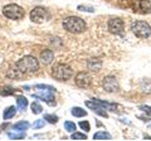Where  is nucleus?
Returning a JSON list of instances; mask_svg holds the SVG:
<instances>
[{
  "instance_id": "obj_1",
  "label": "nucleus",
  "mask_w": 151,
  "mask_h": 141,
  "mask_svg": "<svg viewBox=\"0 0 151 141\" xmlns=\"http://www.w3.org/2000/svg\"><path fill=\"white\" fill-rule=\"evenodd\" d=\"M63 28L69 33L79 34V33H83L87 29V24L83 19L78 17H69L63 20Z\"/></svg>"
},
{
  "instance_id": "obj_2",
  "label": "nucleus",
  "mask_w": 151,
  "mask_h": 141,
  "mask_svg": "<svg viewBox=\"0 0 151 141\" xmlns=\"http://www.w3.org/2000/svg\"><path fill=\"white\" fill-rule=\"evenodd\" d=\"M17 68L20 73H34L39 69L38 59L33 55H25L17 62Z\"/></svg>"
},
{
  "instance_id": "obj_3",
  "label": "nucleus",
  "mask_w": 151,
  "mask_h": 141,
  "mask_svg": "<svg viewBox=\"0 0 151 141\" xmlns=\"http://www.w3.org/2000/svg\"><path fill=\"white\" fill-rule=\"evenodd\" d=\"M73 76V69L67 64L58 63L52 68V77L57 81H68Z\"/></svg>"
},
{
  "instance_id": "obj_4",
  "label": "nucleus",
  "mask_w": 151,
  "mask_h": 141,
  "mask_svg": "<svg viewBox=\"0 0 151 141\" xmlns=\"http://www.w3.org/2000/svg\"><path fill=\"white\" fill-rule=\"evenodd\" d=\"M37 90H39V93L33 95V97L39 98V100L47 102L48 105H54V88L48 84H37L35 86Z\"/></svg>"
},
{
  "instance_id": "obj_5",
  "label": "nucleus",
  "mask_w": 151,
  "mask_h": 141,
  "mask_svg": "<svg viewBox=\"0 0 151 141\" xmlns=\"http://www.w3.org/2000/svg\"><path fill=\"white\" fill-rule=\"evenodd\" d=\"M3 14L8 18V19L20 20L24 18L25 12L22 6L17 5V4H8V5H5L3 8Z\"/></svg>"
},
{
  "instance_id": "obj_6",
  "label": "nucleus",
  "mask_w": 151,
  "mask_h": 141,
  "mask_svg": "<svg viewBox=\"0 0 151 141\" xmlns=\"http://www.w3.org/2000/svg\"><path fill=\"white\" fill-rule=\"evenodd\" d=\"M131 29H132V33L137 38H141V39H146L151 35V27L146 22H142V20L134 22L131 25Z\"/></svg>"
},
{
  "instance_id": "obj_7",
  "label": "nucleus",
  "mask_w": 151,
  "mask_h": 141,
  "mask_svg": "<svg viewBox=\"0 0 151 141\" xmlns=\"http://www.w3.org/2000/svg\"><path fill=\"white\" fill-rule=\"evenodd\" d=\"M48 19H49V13L43 6H35L30 12V20L33 23L40 24V23H44L45 20H48Z\"/></svg>"
},
{
  "instance_id": "obj_8",
  "label": "nucleus",
  "mask_w": 151,
  "mask_h": 141,
  "mask_svg": "<svg viewBox=\"0 0 151 141\" xmlns=\"http://www.w3.org/2000/svg\"><path fill=\"white\" fill-rule=\"evenodd\" d=\"M108 30H110L112 34L121 35L125 30V25H124L122 19H120V18H113V19L108 20Z\"/></svg>"
},
{
  "instance_id": "obj_9",
  "label": "nucleus",
  "mask_w": 151,
  "mask_h": 141,
  "mask_svg": "<svg viewBox=\"0 0 151 141\" xmlns=\"http://www.w3.org/2000/svg\"><path fill=\"white\" fill-rule=\"evenodd\" d=\"M102 86L107 92H116V91H119V88H120L119 82H117L116 77H113V76H106L103 78Z\"/></svg>"
},
{
  "instance_id": "obj_10",
  "label": "nucleus",
  "mask_w": 151,
  "mask_h": 141,
  "mask_svg": "<svg viewBox=\"0 0 151 141\" xmlns=\"http://www.w3.org/2000/svg\"><path fill=\"white\" fill-rule=\"evenodd\" d=\"M76 84L81 88H87L89 84H91V77L89 74L86 72H79L77 76H76Z\"/></svg>"
},
{
  "instance_id": "obj_11",
  "label": "nucleus",
  "mask_w": 151,
  "mask_h": 141,
  "mask_svg": "<svg viewBox=\"0 0 151 141\" xmlns=\"http://www.w3.org/2000/svg\"><path fill=\"white\" fill-rule=\"evenodd\" d=\"M54 59V53L53 50L50 49H44L43 52L40 53V60L43 62L44 64H50L52 62H53Z\"/></svg>"
},
{
  "instance_id": "obj_12",
  "label": "nucleus",
  "mask_w": 151,
  "mask_h": 141,
  "mask_svg": "<svg viewBox=\"0 0 151 141\" xmlns=\"http://www.w3.org/2000/svg\"><path fill=\"white\" fill-rule=\"evenodd\" d=\"M86 106L87 107H89L93 112H96V114H98V115H101L102 117H108V115H107V112L106 111H103V109L101 106H98L97 103H94V102H91V101H87L86 102Z\"/></svg>"
},
{
  "instance_id": "obj_13",
  "label": "nucleus",
  "mask_w": 151,
  "mask_h": 141,
  "mask_svg": "<svg viewBox=\"0 0 151 141\" xmlns=\"http://www.w3.org/2000/svg\"><path fill=\"white\" fill-rule=\"evenodd\" d=\"M93 102L97 103L98 106H101L103 110H108V111L115 112L116 109H117V105H115V103H108V102H105V101H102V100H97V98H94Z\"/></svg>"
},
{
  "instance_id": "obj_14",
  "label": "nucleus",
  "mask_w": 151,
  "mask_h": 141,
  "mask_svg": "<svg viewBox=\"0 0 151 141\" xmlns=\"http://www.w3.org/2000/svg\"><path fill=\"white\" fill-rule=\"evenodd\" d=\"M87 67L91 70H100L102 67V60L98 58H91L87 62Z\"/></svg>"
},
{
  "instance_id": "obj_15",
  "label": "nucleus",
  "mask_w": 151,
  "mask_h": 141,
  "mask_svg": "<svg viewBox=\"0 0 151 141\" xmlns=\"http://www.w3.org/2000/svg\"><path fill=\"white\" fill-rule=\"evenodd\" d=\"M15 114H17V109H15V107H14V106L8 107V109H5V111H4V114H3L4 120H10V119H13V117L15 116Z\"/></svg>"
},
{
  "instance_id": "obj_16",
  "label": "nucleus",
  "mask_w": 151,
  "mask_h": 141,
  "mask_svg": "<svg viewBox=\"0 0 151 141\" xmlns=\"http://www.w3.org/2000/svg\"><path fill=\"white\" fill-rule=\"evenodd\" d=\"M29 127H30V125H29V122H27V121L17 122V124L13 126V129L15 130V131H23V132H24L25 130H28Z\"/></svg>"
},
{
  "instance_id": "obj_17",
  "label": "nucleus",
  "mask_w": 151,
  "mask_h": 141,
  "mask_svg": "<svg viewBox=\"0 0 151 141\" xmlns=\"http://www.w3.org/2000/svg\"><path fill=\"white\" fill-rule=\"evenodd\" d=\"M140 9L144 13H151V0H140Z\"/></svg>"
},
{
  "instance_id": "obj_18",
  "label": "nucleus",
  "mask_w": 151,
  "mask_h": 141,
  "mask_svg": "<svg viewBox=\"0 0 151 141\" xmlns=\"http://www.w3.org/2000/svg\"><path fill=\"white\" fill-rule=\"evenodd\" d=\"M94 140H111V135L106 132V131H98L93 135Z\"/></svg>"
},
{
  "instance_id": "obj_19",
  "label": "nucleus",
  "mask_w": 151,
  "mask_h": 141,
  "mask_svg": "<svg viewBox=\"0 0 151 141\" xmlns=\"http://www.w3.org/2000/svg\"><path fill=\"white\" fill-rule=\"evenodd\" d=\"M72 115L74 117H84L87 115V112H86V110L81 109V107H73L72 109Z\"/></svg>"
},
{
  "instance_id": "obj_20",
  "label": "nucleus",
  "mask_w": 151,
  "mask_h": 141,
  "mask_svg": "<svg viewBox=\"0 0 151 141\" xmlns=\"http://www.w3.org/2000/svg\"><path fill=\"white\" fill-rule=\"evenodd\" d=\"M17 105H18V107L20 110H25L27 106H28V100L25 97H23V96H19L18 100H17Z\"/></svg>"
},
{
  "instance_id": "obj_21",
  "label": "nucleus",
  "mask_w": 151,
  "mask_h": 141,
  "mask_svg": "<svg viewBox=\"0 0 151 141\" xmlns=\"http://www.w3.org/2000/svg\"><path fill=\"white\" fill-rule=\"evenodd\" d=\"M30 109H32L33 114H35V115H39V114L43 112V107H42L38 102H33L32 105H30Z\"/></svg>"
},
{
  "instance_id": "obj_22",
  "label": "nucleus",
  "mask_w": 151,
  "mask_h": 141,
  "mask_svg": "<svg viewBox=\"0 0 151 141\" xmlns=\"http://www.w3.org/2000/svg\"><path fill=\"white\" fill-rule=\"evenodd\" d=\"M9 137H10L12 140H22L25 137V134L23 132V131H19V132H9Z\"/></svg>"
},
{
  "instance_id": "obj_23",
  "label": "nucleus",
  "mask_w": 151,
  "mask_h": 141,
  "mask_svg": "<svg viewBox=\"0 0 151 141\" xmlns=\"http://www.w3.org/2000/svg\"><path fill=\"white\" fill-rule=\"evenodd\" d=\"M64 129L68 131V132H74L76 129H77V126L76 124H73L72 121H65L64 122Z\"/></svg>"
},
{
  "instance_id": "obj_24",
  "label": "nucleus",
  "mask_w": 151,
  "mask_h": 141,
  "mask_svg": "<svg viewBox=\"0 0 151 141\" xmlns=\"http://www.w3.org/2000/svg\"><path fill=\"white\" fill-rule=\"evenodd\" d=\"M72 140H87V136L84 134H81V132H72V136H70Z\"/></svg>"
},
{
  "instance_id": "obj_25",
  "label": "nucleus",
  "mask_w": 151,
  "mask_h": 141,
  "mask_svg": "<svg viewBox=\"0 0 151 141\" xmlns=\"http://www.w3.org/2000/svg\"><path fill=\"white\" fill-rule=\"evenodd\" d=\"M44 120L48 121L49 124H57L58 122V117L55 115H44Z\"/></svg>"
},
{
  "instance_id": "obj_26",
  "label": "nucleus",
  "mask_w": 151,
  "mask_h": 141,
  "mask_svg": "<svg viewBox=\"0 0 151 141\" xmlns=\"http://www.w3.org/2000/svg\"><path fill=\"white\" fill-rule=\"evenodd\" d=\"M78 10L81 12H87V13H93L94 9L91 5H78Z\"/></svg>"
},
{
  "instance_id": "obj_27",
  "label": "nucleus",
  "mask_w": 151,
  "mask_h": 141,
  "mask_svg": "<svg viewBox=\"0 0 151 141\" xmlns=\"http://www.w3.org/2000/svg\"><path fill=\"white\" fill-rule=\"evenodd\" d=\"M79 127H81L82 130H84L86 132H88V131L91 130V126H89L88 121H81V122H79Z\"/></svg>"
},
{
  "instance_id": "obj_28",
  "label": "nucleus",
  "mask_w": 151,
  "mask_h": 141,
  "mask_svg": "<svg viewBox=\"0 0 151 141\" xmlns=\"http://www.w3.org/2000/svg\"><path fill=\"white\" fill-rule=\"evenodd\" d=\"M44 124H45L44 119H43V120H37V121L34 122V125H33V127H34V129H42V127L44 126Z\"/></svg>"
},
{
  "instance_id": "obj_29",
  "label": "nucleus",
  "mask_w": 151,
  "mask_h": 141,
  "mask_svg": "<svg viewBox=\"0 0 151 141\" xmlns=\"http://www.w3.org/2000/svg\"><path fill=\"white\" fill-rule=\"evenodd\" d=\"M140 110H141V111H144L146 115L151 116V106H146V105H142V106H140Z\"/></svg>"
},
{
  "instance_id": "obj_30",
  "label": "nucleus",
  "mask_w": 151,
  "mask_h": 141,
  "mask_svg": "<svg viewBox=\"0 0 151 141\" xmlns=\"http://www.w3.org/2000/svg\"><path fill=\"white\" fill-rule=\"evenodd\" d=\"M15 92L12 88H4V91H1V95L3 96H9V95H13V93Z\"/></svg>"
},
{
  "instance_id": "obj_31",
  "label": "nucleus",
  "mask_w": 151,
  "mask_h": 141,
  "mask_svg": "<svg viewBox=\"0 0 151 141\" xmlns=\"http://www.w3.org/2000/svg\"><path fill=\"white\" fill-rule=\"evenodd\" d=\"M149 130H151V124H150V125H149Z\"/></svg>"
}]
</instances>
